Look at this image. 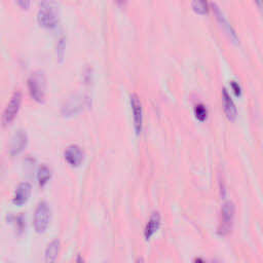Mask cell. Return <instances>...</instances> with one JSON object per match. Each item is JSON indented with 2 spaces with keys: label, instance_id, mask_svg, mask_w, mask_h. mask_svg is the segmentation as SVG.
Masks as SVG:
<instances>
[{
  "label": "cell",
  "instance_id": "6da1fadb",
  "mask_svg": "<svg viewBox=\"0 0 263 263\" xmlns=\"http://www.w3.org/2000/svg\"><path fill=\"white\" fill-rule=\"evenodd\" d=\"M59 19V6L52 0H43L37 13L38 24L43 28L53 29L58 25Z\"/></svg>",
  "mask_w": 263,
  "mask_h": 263
},
{
  "label": "cell",
  "instance_id": "7a4b0ae2",
  "mask_svg": "<svg viewBox=\"0 0 263 263\" xmlns=\"http://www.w3.org/2000/svg\"><path fill=\"white\" fill-rule=\"evenodd\" d=\"M28 90L31 98L34 101L38 103H42L45 101L46 91H47V81L42 72H34L29 77Z\"/></svg>",
  "mask_w": 263,
  "mask_h": 263
},
{
  "label": "cell",
  "instance_id": "3957f363",
  "mask_svg": "<svg viewBox=\"0 0 263 263\" xmlns=\"http://www.w3.org/2000/svg\"><path fill=\"white\" fill-rule=\"evenodd\" d=\"M52 210L47 202H40L35 209L33 226L37 234L45 233L51 222Z\"/></svg>",
  "mask_w": 263,
  "mask_h": 263
},
{
  "label": "cell",
  "instance_id": "277c9868",
  "mask_svg": "<svg viewBox=\"0 0 263 263\" xmlns=\"http://www.w3.org/2000/svg\"><path fill=\"white\" fill-rule=\"evenodd\" d=\"M236 207L233 202H226L221 209V220L218 227V234L226 236L232 232L235 220Z\"/></svg>",
  "mask_w": 263,
  "mask_h": 263
},
{
  "label": "cell",
  "instance_id": "5b68a950",
  "mask_svg": "<svg viewBox=\"0 0 263 263\" xmlns=\"http://www.w3.org/2000/svg\"><path fill=\"white\" fill-rule=\"evenodd\" d=\"M21 104H22V93L20 91H17L13 94L10 102L8 103L4 111V115H3L4 126L10 125L14 121V119L16 118V116L20 111Z\"/></svg>",
  "mask_w": 263,
  "mask_h": 263
},
{
  "label": "cell",
  "instance_id": "8992f818",
  "mask_svg": "<svg viewBox=\"0 0 263 263\" xmlns=\"http://www.w3.org/2000/svg\"><path fill=\"white\" fill-rule=\"evenodd\" d=\"M212 9H213V13L216 17V20L217 22L219 23V25H220V27L222 28V30L226 33V35L229 37V39L232 40V42L236 43V45H239L240 43V39L236 33V31L234 30V28L232 27V25L228 23L227 19L225 18L224 14L222 13V11L220 10V8H219L217 5L213 4L212 5Z\"/></svg>",
  "mask_w": 263,
  "mask_h": 263
},
{
  "label": "cell",
  "instance_id": "52a82bcc",
  "mask_svg": "<svg viewBox=\"0 0 263 263\" xmlns=\"http://www.w3.org/2000/svg\"><path fill=\"white\" fill-rule=\"evenodd\" d=\"M130 107L132 112H133V121H134V128L136 130V134L140 135L143 128V108L142 103L138 95L133 94L130 96Z\"/></svg>",
  "mask_w": 263,
  "mask_h": 263
},
{
  "label": "cell",
  "instance_id": "ba28073f",
  "mask_svg": "<svg viewBox=\"0 0 263 263\" xmlns=\"http://www.w3.org/2000/svg\"><path fill=\"white\" fill-rule=\"evenodd\" d=\"M87 99L83 96H75L72 99H70L62 108V114L65 117L73 116L79 113L83 107L86 105Z\"/></svg>",
  "mask_w": 263,
  "mask_h": 263
},
{
  "label": "cell",
  "instance_id": "9c48e42d",
  "mask_svg": "<svg viewBox=\"0 0 263 263\" xmlns=\"http://www.w3.org/2000/svg\"><path fill=\"white\" fill-rule=\"evenodd\" d=\"M64 158L70 167L78 168L84 159V152L78 145H70L64 152Z\"/></svg>",
  "mask_w": 263,
  "mask_h": 263
},
{
  "label": "cell",
  "instance_id": "30bf717a",
  "mask_svg": "<svg viewBox=\"0 0 263 263\" xmlns=\"http://www.w3.org/2000/svg\"><path fill=\"white\" fill-rule=\"evenodd\" d=\"M28 144V136L24 130L20 129L12 138V142L10 144V154L12 156L20 154Z\"/></svg>",
  "mask_w": 263,
  "mask_h": 263
},
{
  "label": "cell",
  "instance_id": "8fae6325",
  "mask_svg": "<svg viewBox=\"0 0 263 263\" xmlns=\"http://www.w3.org/2000/svg\"><path fill=\"white\" fill-rule=\"evenodd\" d=\"M31 192H32V186L30 183L23 182L19 184V186L16 188V191L14 193L13 203L19 207L25 205L29 201L31 196Z\"/></svg>",
  "mask_w": 263,
  "mask_h": 263
},
{
  "label": "cell",
  "instance_id": "7c38bea8",
  "mask_svg": "<svg viewBox=\"0 0 263 263\" xmlns=\"http://www.w3.org/2000/svg\"><path fill=\"white\" fill-rule=\"evenodd\" d=\"M160 223H161L160 214L158 212H153L144 229V238L146 241H149L155 235V233H157V231L160 227Z\"/></svg>",
  "mask_w": 263,
  "mask_h": 263
},
{
  "label": "cell",
  "instance_id": "4fadbf2b",
  "mask_svg": "<svg viewBox=\"0 0 263 263\" xmlns=\"http://www.w3.org/2000/svg\"><path fill=\"white\" fill-rule=\"evenodd\" d=\"M222 100H223V108H224L226 117L231 121L236 120V118L238 117V110H237V107H236L231 95L228 94V92L225 89L222 91Z\"/></svg>",
  "mask_w": 263,
  "mask_h": 263
},
{
  "label": "cell",
  "instance_id": "5bb4252c",
  "mask_svg": "<svg viewBox=\"0 0 263 263\" xmlns=\"http://www.w3.org/2000/svg\"><path fill=\"white\" fill-rule=\"evenodd\" d=\"M60 249H61V242L60 240L56 239L54 241H52L47 249H46V253H45V258H46V262L48 263H52L54 261H56V259L59 256L60 253Z\"/></svg>",
  "mask_w": 263,
  "mask_h": 263
},
{
  "label": "cell",
  "instance_id": "9a60e30c",
  "mask_svg": "<svg viewBox=\"0 0 263 263\" xmlns=\"http://www.w3.org/2000/svg\"><path fill=\"white\" fill-rule=\"evenodd\" d=\"M52 178V171L51 169L46 166L42 165L39 167L38 172H37V180L40 186H45Z\"/></svg>",
  "mask_w": 263,
  "mask_h": 263
},
{
  "label": "cell",
  "instance_id": "2e32d148",
  "mask_svg": "<svg viewBox=\"0 0 263 263\" xmlns=\"http://www.w3.org/2000/svg\"><path fill=\"white\" fill-rule=\"evenodd\" d=\"M191 8L193 12L200 16H205L209 13L208 0H192Z\"/></svg>",
  "mask_w": 263,
  "mask_h": 263
},
{
  "label": "cell",
  "instance_id": "e0dca14e",
  "mask_svg": "<svg viewBox=\"0 0 263 263\" xmlns=\"http://www.w3.org/2000/svg\"><path fill=\"white\" fill-rule=\"evenodd\" d=\"M194 114H195V117L198 120L200 121H205L208 117V110L206 108L205 105L203 104H198L194 108Z\"/></svg>",
  "mask_w": 263,
  "mask_h": 263
},
{
  "label": "cell",
  "instance_id": "ac0fdd59",
  "mask_svg": "<svg viewBox=\"0 0 263 263\" xmlns=\"http://www.w3.org/2000/svg\"><path fill=\"white\" fill-rule=\"evenodd\" d=\"M66 49V43H65V38H61L58 42V49H57V54L60 59H63L64 53Z\"/></svg>",
  "mask_w": 263,
  "mask_h": 263
},
{
  "label": "cell",
  "instance_id": "d6986e66",
  "mask_svg": "<svg viewBox=\"0 0 263 263\" xmlns=\"http://www.w3.org/2000/svg\"><path fill=\"white\" fill-rule=\"evenodd\" d=\"M16 3L23 11H28L30 8V0H16Z\"/></svg>",
  "mask_w": 263,
  "mask_h": 263
},
{
  "label": "cell",
  "instance_id": "ffe728a7",
  "mask_svg": "<svg viewBox=\"0 0 263 263\" xmlns=\"http://www.w3.org/2000/svg\"><path fill=\"white\" fill-rule=\"evenodd\" d=\"M231 86H232V90L234 91L235 95H236L237 97H241V95H242V89H241V86L239 85V83H237L236 81H232Z\"/></svg>",
  "mask_w": 263,
  "mask_h": 263
},
{
  "label": "cell",
  "instance_id": "44dd1931",
  "mask_svg": "<svg viewBox=\"0 0 263 263\" xmlns=\"http://www.w3.org/2000/svg\"><path fill=\"white\" fill-rule=\"evenodd\" d=\"M255 4L261 11H263V0H255Z\"/></svg>",
  "mask_w": 263,
  "mask_h": 263
},
{
  "label": "cell",
  "instance_id": "7402d4cb",
  "mask_svg": "<svg viewBox=\"0 0 263 263\" xmlns=\"http://www.w3.org/2000/svg\"><path fill=\"white\" fill-rule=\"evenodd\" d=\"M115 2L118 4V5H123L125 3V0H115Z\"/></svg>",
  "mask_w": 263,
  "mask_h": 263
}]
</instances>
